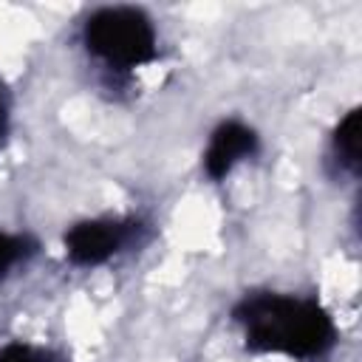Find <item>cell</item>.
I'll list each match as a JSON object with an SVG mask.
<instances>
[{
	"label": "cell",
	"instance_id": "obj_6",
	"mask_svg": "<svg viewBox=\"0 0 362 362\" xmlns=\"http://www.w3.org/2000/svg\"><path fill=\"white\" fill-rule=\"evenodd\" d=\"M28 238H20V235H8V232H0V277H6L17 263H23L28 257Z\"/></svg>",
	"mask_w": 362,
	"mask_h": 362
},
{
	"label": "cell",
	"instance_id": "obj_3",
	"mask_svg": "<svg viewBox=\"0 0 362 362\" xmlns=\"http://www.w3.org/2000/svg\"><path fill=\"white\" fill-rule=\"evenodd\" d=\"M133 226L113 218L82 221L65 235V255L76 266H102L130 243Z\"/></svg>",
	"mask_w": 362,
	"mask_h": 362
},
{
	"label": "cell",
	"instance_id": "obj_4",
	"mask_svg": "<svg viewBox=\"0 0 362 362\" xmlns=\"http://www.w3.org/2000/svg\"><path fill=\"white\" fill-rule=\"evenodd\" d=\"M255 150H257V136L252 127L240 122H223L209 136V144L204 150V170L212 181H221L235 170V164L249 158Z\"/></svg>",
	"mask_w": 362,
	"mask_h": 362
},
{
	"label": "cell",
	"instance_id": "obj_8",
	"mask_svg": "<svg viewBox=\"0 0 362 362\" xmlns=\"http://www.w3.org/2000/svg\"><path fill=\"white\" fill-rule=\"evenodd\" d=\"M6 124H8V113H6V105H3V99H0V139H3V133H6Z\"/></svg>",
	"mask_w": 362,
	"mask_h": 362
},
{
	"label": "cell",
	"instance_id": "obj_5",
	"mask_svg": "<svg viewBox=\"0 0 362 362\" xmlns=\"http://www.w3.org/2000/svg\"><path fill=\"white\" fill-rule=\"evenodd\" d=\"M334 158L339 170L356 175L359 173V110H348L345 119L334 130Z\"/></svg>",
	"mask_w": 362,
	"mask_h": 362
},
{
	"label": "cell",
	"instance_id": "obj_1",
	"mask_svg": "<svg viewBox=\"0 0 362 362\" xmlns=\"http://www.w3.org/2000/svg\"><path fill=\"white\" fill-rule=\"evenodd\" d=\"M235 320L243 328L246 348L257 354L308 359L325 354L337 339V328L320 303L288 294L249 297L235 308Z\"/></svg>",
	"mask_w": 362,
	"mask_h": 362
},
{
	"label": "cell",
	"instance_id": "obj_7",
	"mask_svg": "<svg viewBox=\"0 0 362 362\" xmlns=\"http://www.w3.org/2000/svg\"><path fill=\"white\" fill-rule=\"evenodd\" d=\"M0 362H62L57 354L37 348V345H25V342H11L6 348H0Z\"/></svg>",
	"mask_w": 362,
	"mask_h": 362
},
{
	"label": "cell",
	"instance_id": "obj_2",
	"mask_svg": "<svg viewBox=\"0 0 362 362\" xmlns=\"http://www.w3.org/2000/svg\"><path fill=\"white\" fill-rule=\"evenodd\" d=\"M88 51L107 68H139L156 59V28L150 17L130 6H105L82 28Z\"/></svg>",
	"mask_w": 362,
	"mask_h": 362
}]
</instances>
